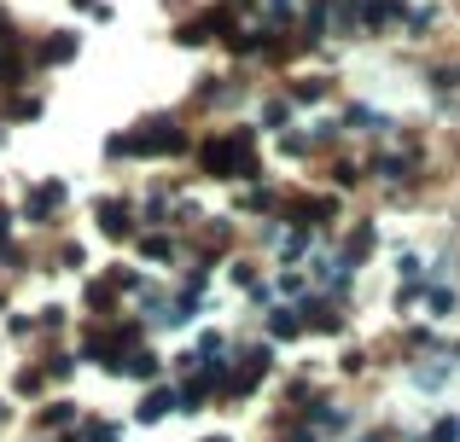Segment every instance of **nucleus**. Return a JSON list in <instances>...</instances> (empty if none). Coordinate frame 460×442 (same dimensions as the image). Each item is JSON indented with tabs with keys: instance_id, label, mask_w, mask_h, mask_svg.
Returning a JSON list of instances; mask_svg holds the SVG:
<instances>
[{
	"instance_id": "f03ea898",
	"label": "nucleus",
	"mask_w": 460,
	"mask_h": 442,
	"mask_svg": "<svg viewBox=\"0 0 460 442\" xmlns=\"http://www.w3.org/2000/svg\"><path fill=\"white\" fill-rule=\"evenodd\" d=\"M169 413V390H152L146 402H140V420H164Z\"/></svg>"
},
{
	"instance_id": "f257e3e1",
	"label": "nucleus",
	"mask_w": 460,
	"mask_h": 442,
	"mask_svg": "<svg viewBox=\"0 0 460 442\" xmlns=\"http://www.w3.org/2000/svg\"><path fill=\"white\" fill-rule=\"evenodd\" d=\"M245 158V140H210V146H204V163H210L216 175L227 169V163H239Z\"/></svg>"
},
{
	"instance_id": "7ed1b4c3",
	"label": "nucleus",
	"mask_w": 460,
	"mask_h": 442,
	"mask_svg": "<svg viewBox=\"0 0 460 442\" xmlns=\"http://www.w3.org/2000/svg\"><path fill=\"white\" fill-rule=\"evenodd\" d=\"M269 6H274V12H297V0H269Z\"/></svg>"
}]
</instances>
